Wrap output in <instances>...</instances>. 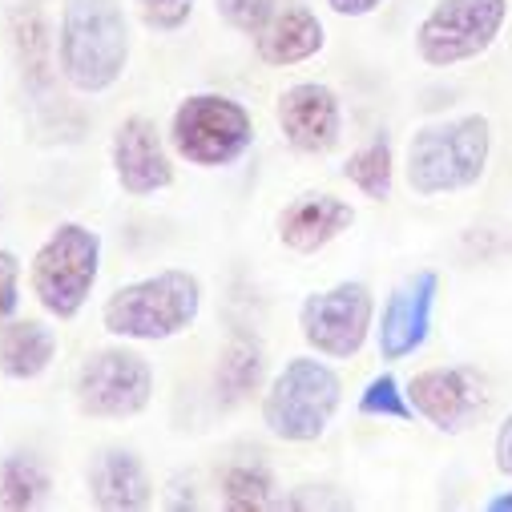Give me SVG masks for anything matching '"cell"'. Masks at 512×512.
Segmentation results:
<instances>
[{"mask_svg": "<svg viewBox=\"0 0 512 512\" xmlns=\"http://www.w3.org/2000/svg\"><path fill=\"white\" fill-rule=\"evenodd\" d=\"M303 343L323 359H351L367 347L375 331V295L359 279H343L327 291H315L299 307Z\"/></svg>", "mask_w": 512, "mask_h": 512, "instance_id": "cell-9", "label": "cell"}, {"mask_svg": "<svg viewBox=\"0 0 512 512\" xmlns=\"http://www.w3.org/2000/svg\"><path fill=\"white\" fill-rule=\"evenodd\" d=\"M198 311H202L198 275L182 267H166L158 275L117 287L101 303V327L121 343H166L190 331L198 323Z\"/></svg>", "mask_w": 512, "mask_h": 512, "instance_id": "cell-2", "label": "cell"}, {"mask_svg": "<svg viewBox=\"0 0 512 512\" xmlns=\"http://www.w3.org/2000/svg\"><path fill=\"white\" fill-rule=\"evenodd\" d=\"M508 21V0H440L416 29V53L432 69L476 61Z\"/></svg>", "mask_w": 512, "mask_h": 512, "instance_id": "cell-8", "label": "cell"}, {"mask_svg": "<svg viewBox=\"0 0 512 512\" xmlns=\"http://www.w3.org/2000/svg\"><path fill=\"white\" fill-rule=\"evenodd\" d=\"M484 508H488V512H512V492H504V496H492Z\"/></svg>", "mask_w": 512, "mask_h": 512, "instance_id": "cell-28", "label": "cell"}, {"mask_svg": "<svg viewBox=\"0 0 512 512\" xmlns=\"http://www.w3.org/2000/svg\"><path fill=\"white\" fill-rule=\"evenodd\" d=\"M488 154H492V125L484 113L428 121L408 142L404 178L420 198L460 194L484 178Z\"/></svg>", "mask_w": 512, "mask_h": 512, "instance_id": "cell-3", "label": "cell"}, {"mask_svg": "<svg viewBox=\"0 0 512 512\" xmlns=\"http://www.w3.org/2000/svg\"><path fill=\"white\" fill-rule=\"evenodd\" d=\"M214 9H218V17H222L234 33L254 37V33H259V29L275 17L279 0H214Z\"/></svg>", "mask_w": 512, "mask_h": 512, "instance_id": "cell-23", "label": "cell"}, {"mask_svg": "<svg viewBox=\"0 0 512 512\" xmlns=\"http://www.w3.org/2000/svg\"><path fill=\"white\" fill-rule=\"evenodd\" d=\"M383 0H327V9L339 17H371Z\"/></svg>", "mask_w": 512, "mask_h": 512, "instance_id": "cell-27", "label": "cell"}, {"mask_svg": "<svg viewBox=\"0 0 512 512\" xmlns=\"http://www.w3.org/2000/svg\"><path fill=\"white\" fill-rule=\"evenodd\" d=\"M53 61L73 93H109L130 65V21L121 0H61Z\"/></svg>", "mask_w": 512, "mask_h": 512, "instance_id": "cell-1", "label": "cell"}, {"mask_svg": "<svg viewBox=\"0 0 512 512\" xmlns=\"http://www.w3.org/2000/svg\"><path fill=\"white\" fill-rule=\"evenodd\" d=\"M351 226H355L351 202H343L339 194H303V198L283 206L279 242L295 254H319L323 246H331Z\"/></svg>", "mask_w": 512, "mask_h": 512, "instance_id": "cell-15", "label": "cell"}, {"mask_svg": "<svg viewBox=\"0 0 512 512\" xmlns=\"http://www.w3.org/2000/svg\"><path fill=\"white\" fill-rule=\"evenodd\" d=\"M134 5L150 33H178L190 25L198 0H134Z\"/></svg>", "mask_w": 512, "mask_h": 512, "instance_id": "cell-24", "label": "cell"}, {"mask_svg": "<svg viewBox=\"0 0 512 512\" xmlns=\"http://www.w3.org/2000/svg\"><path fill=\"white\" fill-rule=\"evenodd\" d=\"M408 400L420 420H428L436 432L460 436L476 424V416L488 404V383L476 367H428L408 379Z\"/></svg>", "mask_w": 512, "mask_h": 512, "instance_id": "cell-10", "label": "cell"}, {"mask_svg": "<svg viewBox=\"0 0 512 512\" xmlns=\"http://www.w3.org/2000/svg\"><path fill=\"white\" fill-rule=\"evenodd\" d=\"M323 45H327V29H323L319 13H311L307 5L275 9V17L254 33V53H259L263 65H275V69L303 65V61L319 57Z\"/></svg>", "mask_w": 512, "mask_h": 512, "instance_id": "cell-16", "label": "cell"}, {"mask_svg": "<svg viewBox=\"0 0 512 512\" xmlns=\"http://www.w3.org/2000/svg\"><path fill=\"white\" fill-rule=\"evenodd\" d=\"M218 488H222V504L230 512H267V508L283 504L275 472L267 464H230L218 476Z\"/></svg>", "mask_w": 512, "mask_h": 512, "instance_id": "cell-20", "label": "cell"}, {"mask_svg": "<svg viewBox=\"0 0 512 512\" xmlns=\"http://www.w3.org/2000/svg\"><path fill=\"white\" fill-rule=\"evenodd\" d=\"M359 416H371V420H412V400H408V388L392 375V371H379L367 388L359 392Z\"/></svg>", "mask_w": 512, "mask_h": 512, "instance_id": "cell-22", "label": "cell"}, {"mask_svg": "<svg viewBox=\"0 0 512 512\" xmlns=\"http://www.w3.org/2000/svg\"><path fill=\"white\" fill-rule=\"evenodd\" d=\"M275 121L287 138L291 150L299 154H331L343 138V105H339V93L323 81H299L291 89L279 93V105H275Z\"/></svg>", "mask_w": 512, "mask_h": 512, "instance_id": "cell-13", "label": "cell"}, {"mask_svg": "<svg viewBox=\"0 0 512 512\" xmlns=\"http://www.w3.org/2000/svg\"><path fill=\"white\" fill-rule=\"evenodd\" d=\"M17 311H21V259L9 246H0V327L13 323Z\"/></svg>", "mask_w": 512, "mask_h": 512, "instance_id": "cell-25", "label": "cell"}, {"mask_svg": "<svg viewBox=\"0 0 512 512\" xmlns=\"http://www.w3.org/2000/svg\"><path fill=\"white\" fill-rule=\"evenodd\" d=\"M496 468L504 472V476H512V416L500 424V432H496Z\"/></svg>", "mask_w": 512, "mask_h": 512, "instance_id": "cell-26", "label": "cell"}, {"mask_svg": "<svg viewBox=\"0 0 512 512\" xmlns=\"http://www.w3.org/2000/svg\"><path fill=\"white\" fill-rule=\"evenodd\" d=\"M343 404V379L323 355L287 359L263 392V424L283 444H315Z\"/></svg>", "mask_w": 512, "mask_h": 512, "instance_id": "cell-4", "label": "cell"}, {"mask_svg": "<svg viewBox=\"0 0 512 512\" xmlns=\"http://www.w3.org/2000/svg\"><path fill=\"white\" fill-rule=\"evenodd\" d=\"M101 275V234L85 222H61L45 234L29 263V287L33 299L45 307V315L69 323L85 311L93 287Z\"/></svg>", "mask_w": 512, "mask_h": 512, "instance_id": "cell-5", "label": "cell"}, {"mask_svg": "<svg viewBox=\"0 0 512 512\" xmlns=\"http://www.w3.org/2000/svg\"><path fill=\"white\" fill-rule=\"evenodd\" d=\"M436 299H440V275L436 271L408 275L388 295V303H383V315L375 323V347H379V359L383 363H400V359L416 355L428 343Z\"/></svg>", "mask_w": 512, "mask_h": 512, "instance_id": "cell-12", "label": "cell"}, {"mask_svg": "<svg viewBox=\"0 0 512 512\" xmlns=\"http://www.w3.org/2000/svg\"><path fill=\"white\" fill-rule=\"evenodd\" d=\"M57 331L45 319H13L0 327V375L13 383L41 379L57 359Z\"/></svg>", "mask_w": 512, "mask_h": 512, "instance_id": "cell-17", "label": "cell"}, {"mask_svg": "<svg viewBox=\"0 0 512 512\" xmlns=\"http://www.w3.org/2000/svg\"><path fill=\"white\" fill-rule=\"evenodd\" d=\"M85 488L101 512H142L154 504V480L130 448H101L85 468Z\"/></svg>", "mask_w": 512, "mask_h": 512, "instance_id": "cell-14", "label": "cell"}, {"mask_svg": "<svg viewBox=\"0 0 512 512\" xmlns=\"http://www.w3.org/2000/svg\"><path fill=\"white\" fill-rule=\"evenodd\" d=\"M109 166H113V178L125 194L134 198H150V194H162L174 186V158H170V146L162 138V130L134 113L125 117L117 130H113V142H109Z\"/></svg>", "mask_w": 512, "mask_h": 512, "instance_id": "cell-11", "label": "cell"}, {"mask_svg": "<svg viewBox=\"0 0 512 512\" xmlns=\"http://www.w3.org/2000/svg\"><path fill=\"white\" fill-rule=\"evenodd\" d=\"M267 379V351L254 335H230V343L218 355L214 371V392L222 408H234L259 392V383Z\"/></svg>", "mask_w": 512, "mask_h": 512, "instance_id": "cell-18", "label": "cell"}, {"mask_svg": "<svg viewBox=\"0 0 512 512\" xmlns=\"http://www.w3.org/2000/svg\"><path fill=\"white\" fill-rule=\"evenodd\" d=\"M73 400L89 420H134L154 404V367L130 343L97 347L77 367Z\"/></svg>", "mask_w": 512, "mask_h": 512, "instance_id": "cell-7", "label": "cell"}, {"mask_svg": "<svg viewBox=\"0 0 512 512\" xmlns=\"http://www.w3.org/2000/svg\"><path fill=\"white\" fill-rule=\"evenodd\" d=\"M343 178L371 202H388L392 198V182H396V154L388 138H371L367 146H359L347 162H343Z\"/></svg>", "mask_w": 512, "mask_h": 512, "instance_id": "cell-21", "label": "cell"}, {"mask_svg": "<svg viewBox=\"0 0 512 512\" xmlns=\"http://www.w3.org/2000/svg\"><path fill=\"white\" fill-rule=\"evenodd\" d=\"M53 492L49 468L29 456V452H9L0 460V508L9 512H29V508H45Z\"/></svg>", "mask_w": 512, "mask_h": 512, "instance_id": "cell-19", "label": "cell"}, {"mask_svg": "<svg viewBox=\"0 0 512 512\" xmlns=\"http://www.w3.org/2000/svg\"><path fill=\"white\" fill-rule=\"evenodd\" d=\"M254 146V121L242 101L222 93H194L170 117V150L202 170H226Z\"/></svg>", "mask_w": 512, "mask_h": 512, "instance_id": "cell-6", "label": "cell"}]
</instances>
